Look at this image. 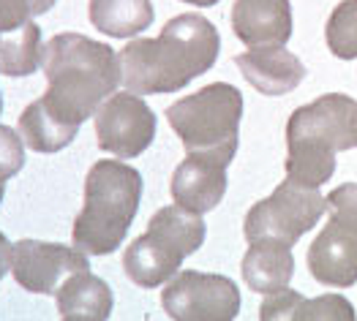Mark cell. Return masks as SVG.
I'll use <instances>...</instances> for the list:
<instances>
[{
  "mask_svg": "<svg viewBox=\"0 0 357 321\" xmlns=\"http://www.w3.org/2000/svg\"><path fill=\"white\" fill-rule=\"evenodd\" d=\"M240 117L243 93L227 82H213L167 109V120L185 152H208L227 164H232L238 152Z\"/></svg>",
  "mask_w": 357,
  "mask_h": 321,
  "instance_id": "cell-4",
  "label": "cell"
},
{
  "mask_svg": "<svg viewBox=\"0 0 357 321\" xmlns=\"http://www.w3.org/2000/svg\"><path fill=\"white\" fill-rule=\"evenodd\" d=\"M240 74L262 95H287L305 77V65L287 47H251L235 58Z\"/></svg>",
  "mask_w": 357,
  "mask_h": 321,
  "instance_id": "cell-13",
  "label": "cell"
},
{
  "mask_svg": "<svg viewBox=\"0 0 357 321\" xmlns=\"http://www.w3.org/2000/svg\"><path fill=\"white\" fill-rule=\"evenodd\" d=\"M243 281L257 294H275L289 286L295 275L292 245L278 240H254L243 256Z\"/></svg>",
  "mask_w": 357,
  "mask_h": 321,
  "instance_id": "cell-14",
  "label": "cell"
},
{
  "mask_svg": "<svg viewBox=\"0 0 357 321\" xmlns=\"http://www.w3.org/2000/svg\"><path fill=\"white\" fill-rule=\"evenodd\" d=\"M180 256L172 245H167L153 232L139 234L123 253V269L131 278V283L142 289H155L167 281H172L180 269Z\"/></svg>",
  "mask_w": 357,
  "mask_h": 321,
  "instance_id": "cell-15",
  "label": "cell"
},
{
  "mask_svg": "<svg viewBox=\"0 0 357 321\" xmlns=\"http://www.w3.org/2000/svg\"><path fill=\"white\" fill-rule=\"evenodd\" d=\"M259 319L262 321H355V308L349 299L338 294H322V297H303L292 292L289 286L275 294H268V299L259 305Z\"/></svg>",
  "mask_w": 357,
  "mask_h": 321,
  "instance_id": "cell-16",
  "label": "cell"
},
{
  "mask_svg": "<svg viewBox=\"0 0 357 321\" xmlns=\"http://www.w3.org/2000/svg\"><path fill=\"white\" fill-rule=\"evenodd\" d=\"M287 142H314L335 152L357 147V101L344 93H328L292 112Z\"/></svg>",
  "mask_w": 357,
  "mask_h": 321,
  "instance_id": "cell-9",
  "label": "cell"
},
{
  "mask_svg": "<svg viewBox=\"0 0 357 321\" xmlns=\"http://www.w3.org/2000/svg\"><path fill=\"white\" fill-rule=\"evenodd\" d=\"M183 3H191V6H202V8H208V6H215L218 0H183Z\"/></svg>",
  "mask_w": 357,
  "mask_h": 321,
  "instance_id": "cell-25",
  "label": "cell"
},
{
  "mask_svg": "<svg viewBox=\"0 0 357 321\" xmlns=\"http://www.w3.org/2000/svg\"><path fill=\"white\" fill-rule=\"evenodd\" d=\"M311 275L335 289H349L357 283V229L328 218L325 229L308 248Z\"/></svg>",
  "mask_w": 357,
  "mask_h": 321,
  "instance_id": "cell-10",
  "label": "cell"
},
{
  "mask_svg": "<svg viewBox=\"0 0 357 321\" xmlns=\"http://www.w3.org/2000/svg\"><path fill=\"white\" fill-rule=\"evenodd\" d=\"M148 232H153L155 237H161L167 245H172L180 256H191L194 251L202 248L208 226L199 218V212H191L180 205L161 207L148 224Z\"/></svg>",
  "mask_w": 357,
  "mask_h": 321,
  "instance_id": "cell-19",
  "label": "cell"
},
{
  "mask_svg": "<svg viewBox=\"0 0 357 321\" xmlns=\"http://www.w3.org/2000/svg\"><path fill=\"white\" fill-rule=\"evenodd\" d=\"M221 36L202 14H180L155 38H134L120 52L123 88L137 95H158L185 88L213 68Z\"/></svg>",
  "mask_w": 357,
  "mask_h": 321,
  "instance_id": "cell-1",
  "label": "cell"
},
{
  "mask_svg": "<svg viewBox=\"0 0 357 321\" xmlns=\"http://www.w3.org/2000/svg\"><path fill=\"white\" fill-rule=\"evenodd\" d=\"M77 131L79 128L66 125L63 120L52 115L44 107L41 98L28 104V109L20 115V134L28 142L30 150H36V152H58V150H63V147H68L74 142Z\"/></svg>",
  "mask_w": 357,
  "mask_h": 321,
  "instance_id": "cell-20",
  "label": "cell"
},
{
  "mask_svg": "<svg viewBox=\"0 0 357 321\" xmlns=\"http://www.w3.org/2000/svg\"><path fill=\"white\" fill-rule=\"evenodd\" d=\"M325 41L341 60H357V0H341L328 19Z\"/></svg>",
  "mask_w": 357,
  "mask_h": 321,
  "instance_id": "cell-22",
  "label": "cell"
},
{
  "mask_svg": "<svg viewBox=\"0 0 357 321\" xmlns=\"http://www.w3.org/2000/svg\"><path fill=\"white\" fill-rule=\"evenodd\" d=\"M88 14L93 28L112 38L139 36L155 19L150 0H90Z\"/></svg>",
  "mask_w": 357,
  "mask_h": 321,
  "instance_id": "cell-18",
  "label": "cell"
},
{
  "mask_svg": "<svg viewBox=\"0 0 357 321\" xmlns=\"http://www.w3.org/2000/svg\"><path fill=\"white\" fill-rule=\"evenodd\" d=\"M96 139L115 158H137L155 139V115L137 93H115L96 112Z\"/></svg>",
  "mask_w": 357,
  "mask_h": 321,
  "instance_id": "cell-7",
  "label": "cell"
},
{
  "mask_svg": "<svg viewBox=\"0 0 357 321\" xmlns=\"http://www.w3.org/2000/svg\"><path fill=\"white\" fill-rule=\"evenodd\" d=\"M328 210V199L319 188H305L295 180H284L268 199L257 202L248 210L243 234L248 242L254 240H278L295 245L305 232H311Z\"/></svg>",
  "mask_w": 357,
  "mask_h": 321,
  "instance_id": "cell-5",
  "label": "cell"
},
{
  "mask_svg": "<svg viewBox=\"0 0 357 321\" xmlns=\"http://www.w3.org/2000/svg\"><path fill=\"white\" fill-rule=\"evenodd\" d=\"M85 269H90L88 253L77 245L20 240L11 248V275L25 292L58 294L71 275Z\"/></svg>",
  "mask_w": 357,
  "mask_h": 321,
  "instance_id": "cell-8",
  "label": "cell"
},
{
  "mask_svg": "<svg viewBox=\"0 0 357 321\" xmlns=\"http://www.w3.org/2000/svg\"><path fill=\"white\" fill-rule=\"evenodd\" d=\"M227 161L208 152H188L172 175L175 205L191 212H210L227 194Z\"/></svg>",
  "mask_w": 357,
  "mask_h": 321,
  "instance_id": "cell-11",
  "label": "cell"
},
{
  "mask_svg": "<svg viewBox=\"0 0 357 321\" xmlns=\"http://www.w3.org/2000/svg\"><path fill=\"white\" fill-rule=\"evenodd\" d=\"M58 311L66 321H104L112 316L115 294L90 269L71 275L55 294Z\"/></svg>",
  "mask_w": 357,
  "mask_h": 321,
  "instance_id": "cell-17",
  "label": "cell"
},
{
  "mask_svg": "<svg viewBox=\"0 0 357 321\" xmlns=\"http://www.w3.org/2000/svg\"><path fill=\"white\" fill-rule=\"evenodd\" d=\"M232 30L248 47H284L292 36L289 0H235Z\"/></svg>",
  "mask_w": 357,
  "mask_h": 321,
  "instance_id": "cell-12",
  "label": "cell"
},
{
  "mask_svg": "<svg viewBox=\"0 0 357 321\" xmlns=\"http://www.w3.org/2000/svg\"><path fill=\"white\" fill-rule=\"evenodd\" d=\"M142 199V175L123 158H104L85 177V205L74 218L71 240L88 256L115 253L131 229Z\"/></svg>",
  "mask_w": 357,
  "mask_h": 321,
  "instance_id": "cell-3",
  "label": "cell"
},
{
  "mask_svg": "<svg viewBox=\"0 0 357 321\" xmlns=\"http://www.w3.org/2000/svg\"><path fill=\"white\" fill-rule=\"evenodd\" d=\"M55 0H0V28L3 33L28 25L33 17L47 14Z\"/></svg>",
  "mask_w": 357,
  "mask_h": 321,
  "instance_id": "cell-23",
  "label": "cell"
},
{
  "mask_svg": "<svg viewBox=\"0 0 357 321\" xmlns=\"http://www.w3.org/2000/svg\"><path fill=\"white\" fill-rule=\"evenodd\" d=\"M161 305L178 321H232L240 313V289L227 275L183 269L167 281Z\"/></svg>",
  "mask_w": 357,
  "mask_h": 321,
  "instance_id": "cell-6",
  "label": "cell"
},
{
  "mask_svg": "<svg viewBox=\"0 0 357 321\" xmlns=\"http://www.w3.org/2000/svg\"><path fill=\"white\" fill-rule=\"evenodd\" d=\"M330 218L357 229V182H344L328 194Z\"/></svg>",
  "mask_w": 357,
  "mask_h": 321,
  "instance_id": "cell-24",
  "label": "cell"
},
{
  "mask_svg": "<svg viewBox=\"0 0 357 321\" xmlns=\"http://www.w3.org/2000/svg\"><path fill=\"white\" fill-rule=\"evenodd\" d=\"M41 68L50 82L41 95L44 107L74 128L96 115L101 101L115 95L123 85L118 52L82 33L52 36L44 47Z\"/></svg>",
  "mask_w": 357,
  "mask_h": 321,
  "instance_id": "cell-2",
  "label": "cell"
},
{
  "mask_svg": "<svg viewBox=\"0 0 357 321\" xmlns=\"http://www.w3.org/2000/svg\"><path fill=\"white\" fill-rule=\"evenodd\" d=\"M38 65H44V47H41V28L36 22L3 33L0 71L6 77H30L36 74Z\"/></svg>",
  "mask_w": 357,
  "mask_h": 321,
  "instance_id": "cell-21",
  "label": "cell"
}]
</instances>
